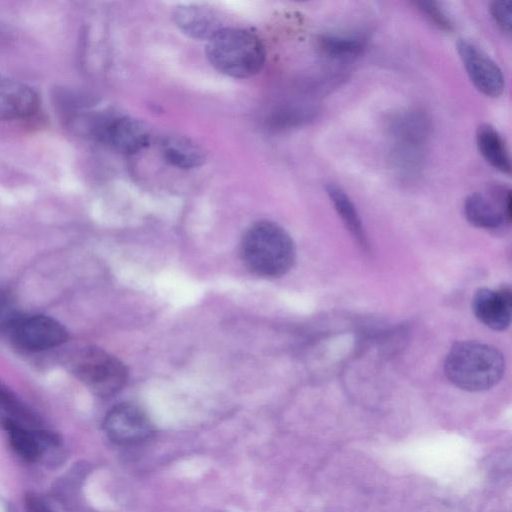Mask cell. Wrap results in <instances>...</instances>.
Masks as SVG:
<instances>
[{"instance_id": "1", "label": "cell", "mask_w": 512, "mask_h": 512, "mask_svg": "<svg viewBox=\"0 0 512 512\" xmlns=\"http://www.w3.org/2000/svg\"><path fill=\"white\" fill-rule=\"evenodd\" d=\"M240 254L252 273L276 278L292 268L296 250L291 236L283 227L263 220L253 223L244 232Z\"/></svg>"}, {"instance_id": "2", "label": "cell", "mask_w": 512, "mask_h": 512, "mask_svg": "<svg viewBox=\"0 0 512 512\" xmlns=\"http://www.w3.org/2000/svg\"><path fill=\"white\" fill-rule=\"evenodd\" d=\"M444 369L455 386L477 392L490 389L500 381L505 361L502 353L490 344L461 341L451 347Z\"/></svg>"}, {"instance_id": "3", "label": "cell", "mask_w": 512, "mask_h": 512, "mask_svg": "<svg viewBox=\"0 0 512 512\" xmlns=\"http://www.w3.org/2000/svg\"><path fill=\"white\" fill-rule=\"evenodd\" d=\"M205 52L219 73L237 79L258 74L266 61L262 40L244 28L223 27L207 41Z\"/></svg>"}, {"instance_id": "4", "label": "cell", "mask_w": 512, "mask_h": 512, "mask_svg": "<svg viewBox=\"0 0 512 512\" xmlns=\"http://www.w3.org/2000/svg\"><path fill=\"white\" fill-rule=\"evenodd\" d=\"M72 367L74 374L100 397L117 394L128 379V370L123 362L100 348L82 350Z\"/></svg>"}, {"instance_id": "5", "label": "cell", "mask_w": 512, "mask_h": 512, "mask_svg": "<svg viewBox=\"0 0 512 512\" xmlns=\"http://www.w3.org/2000/svg\"><path fill=\"white\" fill-rule=\"evenodd\" d=\"M457 51L477 90L488 97H499L504 91L505 79L498 64L477 44L467 39L457 42Z\"/></svg>"}, {"instance_id": "6", "label": "cell", "mask_w": 512, "mask_h": 512, "mask_svg": "<svg viewBox=\"0 0 512 512\" xmlns=\"http://www.w3.org/2000/svg\"><path fill=\"white\" fill-rule=\"evenodd\" d=\"M490 194V198L480 192L468 195L464 202V214L472 225L496 230L511 220V191L509 187L495 185Z\"/></svg>"}, {"instance_id": "7", "label": "cell", "mask_w": 512, "mask_h": 512, "mask_svg": "<svg viewBox=\"0 0 512 512\" xmlns=\"http://www.w3.org/2000/svg\"><path fill=\"white\" fill-rule=\"evenodd\" d=\"M95 137L118 152L134 154L145 148L150 139L146 126L127 115H110L93 128Z\"/></svg>"}, {"instance_id": "8", "label": "cell", "mask_w": 512, "mask_h": 512, "mask_svg": "<svg viewBox=\"0 0 512 512\" xmlns=\"http://www.w3.org/2000/svg\"><path fill=\"white\" fill-rule=\"evenodd\" d=\"M387 129L393 144L391 151L423 153L432 123L425 111L407 108L392 114Z\"/></svg>"}, {"instance_id": "9", "label": "cell", "mask_w": 512, "mask_h": 512, "mask_svg": "<svg viewBox=\"0 0 512 512\" xmlns=\"http://www.w3.org/2000/svg\"><path fill=\"white\" fill-rule=\"evenodd\" d=\"M9 332L22 348L30 351L50 349L64 343L68 337L65 327L49 316H19Z\"/></svg>"}, {"instance_id": "10", "label": "cell", "mask_w": 512, "mask_h": 512, "mask_svg": "<svg viewBox=\"0 0 512 512\" xmlns=\"http://www.w3.org/2000/svg\"><path fill=\"white\" fill-rule=\"evenodd\" d=\"M104 430L111 441L117 444H134L148 439L154 429L149 417L139 406L120 403L107 413Z\"/></svg>"}, {"instance_id": "11", "label": "cell", "mask_w": 512, "mask_h": 512, "mask_svg": "<svg viewBox=\"0 0 512 512\" xmlns=\"http://www.w3.org/2000/svg\"><path fill=\"white\" fill-rule=\"evenodd\" d=\"M2 426L15 452L26 461H41L59 447L57 437L50 432L30 429L7 418L2 419Z\"/></svg>"}, {"instance_id": "12", "label": "cell", "mask_w": 512, "mask_h": 512, "mask_svg": "<svg viewBox=\"0 0 512 512\" xmlns=\"http://www.w3.org/2000/svg\"><path fill=\"white\" fill-rule=\"evenodd\" d=\"M475 316L493 330H505L509 327L512 314V295L509 287L500 290L481 288L472 299Z\"/></svg>"}, {"instance_id": "13", "label": "cell", "mask_w": 512, "mask_h": 512, "mask_svg": "<svg viewBox=\"0 0 512 512\" xmlns=\"http://www.w3.org/2000/svg\"><path fill=\"white\" fill-rule=\"evenodd\" d=\"M173 21L187 36L208 41L222 29L218 13L207 6L185 4L178 6L173 12Z\"/></svg>"}, {"instance_id": "14", "label": "cell", "mask_w": 512, "mask_h": 512, "mask_svg": "<svg viewBox=\"0 0 512 512\" xmlns=\"http://www.w3.org/2000/svg\"><path fill=\"white\" fill-rule=\"evenodd\" d=\"M38 106V94L30 86L0 77V121L30 116Z\"/></svg>"}, {"instance_id": "15", "label": "cell", "mask_w": 512, "mask_h": 512, "mask_svg": "<svg viewBox=\"0 0 512 512\" xmlns=\"http://www.w3.org/2000/svg\"><path fill=\"white\" fill-rule=\"evenodd\" d=\"M161 153L170 165L180 169L201 166L206 159L204 150L189 138L170 135L161 141Z\"/></svg>"}, {"instance_id": "16", "label": "cell", "mask_w": 512, "mask_h": 512, "mask_svg": "<svg viewBox=\"0 0 512 512\" xmlns=\"http://www.w3.org/2000/svg\"><path fill=\"white\" fill-rule=\"evenodd\" d=\"M476 144L481 155L492 167L504 174H510L509 151L502 136L492 125L484 123L477 128Z\"/></svg>"}, {"instance_id": "17", "label": "cell", "mask_w": 512, "mask_h": 512, "mask_svg": "<svg viewBox=\"0 0 512 512\" xmlns=\"http://www.w3.org/2000/svg\"><path fill=\"white\" fill-rule=\"evenodd\" d=\"M366 37L356 33H326L319 39L322 54L333 60H352L363 53Z\"/></svg>"}, {"instance_id": "18", "label": "cell", "mask_w": 512, "mask_h": 512, "mask_svg": "<svg viewBox=\"0 0 512 512\" xmlns=\"http://www.w3.org/2000/svg\"><path fill=\"white\" fill-rule=\"evenodd\" d=\"M325 189L347 229L363 247H366L367 240L360 216L348 194L335 183H327Z\"/></svg>"}, {"instance_id": "19", "label": "cell", "mask_w": 512, "mask_h": 512, "mask_svg": "<svg viewBox=\"0 0 512 512\" xmlns=\"http://www.w3.org/2000/svg\"><path fill=\"white\" fill-rule=\"evenodd\" d=\"M415 7L435 26L444 31L453 29V21L447 11L436 1H416Z\"/></svg>"}, {"instance_id": "20", "label": "cell", "mask_w": 512, "mask_h": 512, "mask_svg": "<svg viewBox=\"0 0 512 512\" xmlns=\"http://www.w3.org/2000/svg\"><path fill=\"white\" fill-rule=\"evenodd\" d=\"M0 411L4 412V418L14 420L18 423L30 421L32 416L26 411L11 391L0 383ZM3 418V419H4Z\"/></svg>"}, {"instance_id": "21", "label": "cell", "mask_w": 512, "mask_h": 512, "mask_svg": "<svg viewBox=\"0 0 512 512\" xmlns=\"http://www.w3.org/2000/svg\"><path fill=\"white\" fill-rule=\"evenodd\" d=\"M490 14L496 25L505 33H511L512 2L510 0H497L490 3Z\"/></svg>"}, {"instance_id": "22", "label": "cell", "mask_w": 512, "mask_h": 512, "mask_svg": "<svg viewBox=\"0 0 512 512\" xmlns=\"http://www.w3.org/2000/svg\"><path fill=\"white\" fill-rule=\"evenodd\" d=\"M27 512H52L46 503L34 494H29L25 499Z\"/></svg>"}]
</instances>
